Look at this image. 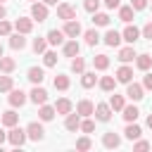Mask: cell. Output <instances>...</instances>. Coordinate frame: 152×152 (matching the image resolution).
Wrapping results in <instances>:
<instances>
[{
	"instance_id": "cell-1",
	"label": "cell",
	"mask_w": 152,
	"mask_h": 152,
	"mask_svg": "<svg viewBox=\"0 0 152 152\" xmlns=\"http://www.w3.org/2000/svg\"><path fill=\"white\" fill-rule=\"evenodd\" d=\"M7 140H10L14 147H21V145L26 142V131H24V128L12 126V128H10V133H7Z\"/></svg>"
},
{
	"instance_id": "cell-2",
	"label": "cell",
	"mask_w": 152,
	"mask_h": 152,
	"mask_svg": "<svg viewBox=\"0 0 152 152\" xmlns=\"http://www.w3.org/2000/svg\"><path fill=\"white\" fill-rule=\"evenodd\" d=\"M26 138H31V140H43L45 138V131H43V126L38 124V121H31L28 126H26Z\"/></svg>"
},
{
	"instance_id": "cell-3",
	"label": "cell",
	"mask_w": 152,
	"mask_h": 152,
	"mask_svg": "<svg viewBox=\"0 0 152 152\" xmlns=\"http://www.w3.org/2000/svg\"><path fill=\"white\" fill-rule=\"evenodd\" d=\"M31 17L40 24V21H45L48 19V5L45 2H33L31 5Z\"/></svg>"
},
{
	"instance_id": "cell-4",
	"label": "cell",
	"mask_w": 152,
	"mask_h": 152,
	"mask_svg": "<svg viewBox=\"0 0 152 152\" xmlns=\"http://www.w3.org/2000/svg\"><path fill=\"white\" fill-rule=\"evenodd\" d=\"M126 86H128V88H126V95H128L133 102H140V100L145 97V95H142V93H145V88H142L140 83H133V81H131V83H126Z\"/></svg>"
},
{
	"instance_id": "cell-5",
	"label": "cell",
	"mask_w": 152,
	"mask_h": 152,
	"mask_svg": "<svg viewBox=\"0 0 152 152\" xmlns=\"http://www.w3.org/2000/svg\"><path fill=\"white\" fill-rule=\"evenodd\" d=\"M57 17H59V19H64V21L76 19V10H74L69 2H62V5H57Z\"/></svg>"
},
{
	"instance_id": "cell-6",
	"label": "cell",
	"mask_w": 152,
	"mask_h": 152,
	"mask_svg": "<svg viewBox=\"0 0 152 152\" xmlns=\"http://www.w3.org/2000/svg\"><path fill=\"white\" fill-rule=\"evenodd\" d=\"M93 114L97 116V121H109V119H112V107H109V102H100Z\"/></svg>"
},
{
	"instance_id": "cell-7",
	"label": "cell",
	"mask_w": 152,
	"mask_h": 152,
	"mask_svg": "<svg viewBox=\"0 0 152 152\" xmlns=\"http://www.w3.org/2000/svg\"><path fill=\"white\" fill-rule=\"evenodd\" d=\"M14 28L19 31V33H31L33 31V19H28V17H19L17 21H14Z\"/></svg>"
},
{
	"instance_id": "cell-8",
	"label": "cell",
	"mask_w": 152,
	"mask_h": 152,
	"mask_svg": "<svg viewBox=\"0 0 152 152\" xmlns=\"http://www.w3.org/2000/svg\"><path fill=\"white\" fill-rule=\"evenodd\" d=\"M64 36H69V38H76V36H81V24L76 21V19H69V21H64Z\"/></svg>"
},
{
	"instance_id": "cell-9",
	"label": "cell",
	"mask_w": 152,
	"mask_h": 152,
	"mask_svg": "<svg viewBox=\"0 0 152 152\" xmlns=\"http://www.w3.org/2000/svg\"><path fill=\"white\" fill-rule=\"evenodd\" d=\"M7 102H10L12 107H21V104L26 102V93H24L21 88H19V90H14V88H12V90H10V97H7Z\"/></svg>"
},
{
	"instance_id": "cell-10",
	"label": "cell",
	"mask_w": 152,
	"mask_h": 152,
	"mask_svg": "<svg viewBox=\"0 0 152 152\" xmlns=\"http://www.w3.org/2000/svg\"><path fill=\"white\" fill-rule=\"evenodd\" d=\"M78 126H81V114H78V112H76V114L69 112L66 119H64V128H66V131H78Z\"/></svg>"
},
{
	"instance_id": "cell-11",
	"label": "cell",
	"mask_w": 152,
	"mask_h": 152,
	"mask_svg": "<svg viewBox=\"0 0 152 152\" xmlns=\"http://www.w3.org/2000/svg\"><path fill=\"white\" fill-rule=\"evenodd\" d=\"M31 102H36V104H45V102H48V90L40 88V86H36V88L31 90Z\"/></svg>"
},
{
	"instance_id": "cell-12",
	"label": "cell",
	"mask_w": 152,
	"mask_h": 152,
	"mask_svg": "<svg viewBox=\"0 0 152 152\" xmlns=\"http://www.w3.org/2000/svg\"><path fill=\"white\" fill-rule=\"evenodd\" d=\"M121 38H124L126 43H131V45H133V43L140 38V28H135V26H126V28H124V33H121Z\"/></svg>"
},
{
	"instance_id": "cell-13",
	"label": "cell",
	"mask_w": 152,
	"mask_h": 152,
	"mask_svg": "<svg viewBox=\"0 0 152 152\" xmlns=\"http://www.w3.org/2000/svg\"><path fill=\"white\" fill-rule=\"evenodd\" d=\"M24 45H26V38H24V33H10V48L12 50H24Z\"/></svg>"
},
{
	"instance_id": "cell-14",
	"label": "cell",
	"mask_w": 152,
	"mask_h": 152,
	"mask_svg": "<svg viewBox=\"0 0 152 152\" xmlns=\"http://www.w3.org/2000/svg\"><path fill=\"white\" fill-rule=\"evenodd\" d=\"M116 81L119 83H131L133 81V69L131 66H119L116 69Z\"/></svg>"
},
{
	"instance_id": "cell-15",
	"label": "cell",
	"mask_w": 152,
	"mask_h": 152,
	"mask_svg": "<svg viewBox=\"0 0 152 152\" xmlns=\"http://www.w3.org/2000/svg\"><path fill=\"white\" fill-rule=\"evenodd\" d=\"M26 78H28L31 83H36V86H38V83H43V78H45V71H43L40 66H31V69H28V76H26Z\"/></svg>"
},
{
	"instance_id": "cell-16",
	"label": "cell",
	"mask_w": 152,
	"mask_h": 152,
	"mask_svg": "<svg viewBox=\"0 0 152 152\" xmlns=\"http://www.w3.org/2000/svg\"><path fill=\"white\" fill-rule=\"evenodd\" d=\"M71 109H74V104H71V100H66V97H62V100L55 102V112H57V114H64V116H66Z\"/></svg>"
},
{
	"instance_id": "cell-17",
	"label": "cell",
	"mask_w": 152,
	"mask_h": 152,
	"mask_svg": "<svg viewBox=\"0 0 152 152\" xmlns=\"http://www.w3.org/2000/svg\"><path fill=\"white\" fill-rule=\"evenodd\" d=\"M76 112H78L81 116H90V114L95 112V104H93L90 100H81V102L76 104Z\"/></svg>"
},
{
	"instance_id": "cell-18",
	"label": "cell",
	"mask_w": 152,
	"mask_h": 152,
	"mask_svg": "<svg viewBox=\"0 0 152 152\" xmlns=\"http://www.w3.org/2000/svg\"><path fill=\"white\" fill-rule=\"evenodd\" d=\"M102 145H104V147H109V150H112V147H119V145H121V138H119L116 133H112V131H109V133H104V135H102Z\"/></svg>"
},
{
	"instance_id": "cell-19",
	"label": "cell",
	"mask_w": 152,
	"mask_h": 152,
	"mask_svg": "<svg viewBox=\"0 0 152 152\" xmlns=\"http://www.w3.org/2000/svg\"><path fill=\"white\" fill-rule=\"evenodd\" d=\"M104 43H107L109 48H116V45L121 43V33H119V31H114V28H109V31L104 33Z\"/></svg>"
},
{
	"instance_id": "cell-20",
	"label": "cell",
	"mask_w": 152,
	"mask_h": 152,
	"mask_svg": "<svg viewBox=\"0 0 152 152\" xmlns=\"http://www.w3.org/2000/svg\"><path fill=\"white\" fill-rule=\"evenodd\" d=\"M55 107H50V104H40V109H38V116H40V121H52L55 119Z\"/></svg>"
},
{
	"instance_id": "cell-21",
	"label": "cell",
	"mask_w": 152,
	"mask_h": 152,
	"mask_svg": "<svg viewBox=\"0 0 152 152\" xmlns=\"http://www.w3.org/2000/svg\"><path fill=\"white\" fill-rule=\"evenodd\" d=\"M135 59V50H133V45H128V48H121L119 50V62H133Z\"/></svg>"
},
{
	"instance_id": "cell-22",
	"label": "cell",
	"mask_w": 152,
	"mask_h": 152,
	"mask_svg": "<svg viewBox=\"0 0 152 152\" xmlns=\"http://www.w3.org/2000/svg\"><path fill=\"white\" fill-rule=\"evenodd\" d=\"M135 66H138L140 71H147V69L152 66V57H150V55H135Z\"/></svg>"
},
{
	"instance_id": "cell-23",
	"label": "cell",
	"mask_w": 152,
	"mask_h": 152,
	"mask_svg": "<svg viewBox=\"0 0 152 152\" xmlns=\"http://www.w3.org/2000/svg\"><path fill=\"white\" fill-rule=\"evenodd\" d=\"M17 121H19V114H17L14 109H7V112L2 114V124H5L7 128H12V126H17Z\"/></svg>"
},
{
	"instance_id": "cell-24",
	"label": "cell",
	"mask_w": 152,
	"mask_h": 152,
	"mask_svg": "<svg viewBox=\"0 0 152 152\" xmlns=\"http://www.w3.org/2000/svg\"><path fill=\"white\" fill-rule=\"evenodd\" d=\"M14 69H17V62L12 57H0V71L2 74H12Z\"/></svg>"
},
{
	"instance_id": "cell-25",
	"label": "cell",
	"mask_w": 152,
	"mask_h": 152,
	"mask_svg": "<svg viewBox=\"0 0 152 152\" xmlns=\"http://www.w3.org/2000/svg\"><path fill=\"white\" fill-rule=\"evenodd\" d=\"M78 52H81V45L76 43V38L69 40V43H64V55H66V57H76Z\"/></svg>"
},
{
	"instance_id": "cell-26",
	"label": "cell",
	"mask_w": 152,
	"mask_h": 152,
	"mask_svg": "<svg viewBox=\"0 0 152 152\" xmlns=\"http://www.w3.org/2000/svg\"><path fill=\"white\" fill-rule=\"evenodd\" d=\"M100 88H102L104 93H112V90L116 88V78H114V76H102V78H100Z\"/></svg>"
},
{
	"instance_id": "cell-27",
	"label": "cell",
	"mask_w": 152,
	"mask_h": 152,
	"mask_svg": "<svg viewBox=\"0 0 152 152\" xmlns=\"http://www.w3.org/2000/svg\"><path fill=\"white\" fill-rule=\"evenodd\" d=\"M48 43H50V45H59V43H64V31L52 28V31L48 33Z\"/></svg>"
},
{
	"instance_id": "cell-28",
	"label": "cell",
	"mask_w": 152,
	"mask_h": 152,
	"mask_svg": "<svg viewBox=\"0 0 152 152\" xmlns=\"http://www.w3.org/2000/svg\"><path fill=\"white\" fill-rule=\"evenodd\" d=\"M93 64H95L97 71H104V69L109 66V57H107V55H95V57H93Z\"/></svg>"
},
{
	"instance_id": "cell-29",
	"label": "cell",
	"mask_w": 152,
	"mask_h": 152,
	"mask_svg": "<svg viewBox=\"0 0 152 152\" xmlns=\"http://www.w3.org/2000/svg\"><path fill=\"white\" fill-rule=\"evenodd\" d=\"M121 112H124V119H126L128 124H131V121H135V119H138V114H140V112H138V107H133V104H128V107L124 104V109H121Z\"/></svg>"
},
{
	"instance_id": "cell-30",
	"label": "cell",
	"mask_w": 152,
	"mask_h": 152,
	"mask_svg": "<svg viewBox=\"0 0 152 152\" xmlns=\"http://www.w3.org/2000/svg\"><path fill=\"white\" fill-rule=\"evenodd\" d=\"M124 133H126V138H128V140H138L142 131H140V126H135V124L131 121V124L126 126V131H124Z\"/></svg>"
},
{
	"instance_id": "cell-31",
	"label": "cell",
	"mask_w": 152,
	"mask_h": 152,
	"mask_svg": "<svg viewBox=\"0 0 152 152\" xmlns=\"http://www.w3.org/2000/svg\"><path fill=\"white\" fill-rule=\"evenodd\" d=\"M119 19H121V21H126V24H131V21H133V7H131V5L119 7Z\"/></svg>"
},
{
	"instance_id": "cell-32",
	"label": "cell",
	"mask_w": 152,
	"mask_h": 152,
	"mask_svg": "<svg viewBox=\"0 0 152 152\" xmlns=\"http://www.w3.org/2000/svg\"><path fill=\"white\" fill-rule=\"evenodd\" d=\"M124 104H126V102H124V95H116V93H114V95L109 97V107H112V112H114V109H116V112H121V109H124Z\"/></svg>"
},
{
	"instance_id": "cell-33",
	"label": "cell",
	"mask_w": 152,
	"mask_h": 152,
	"mask_svg": "<svg viewBox=\"0 0 152 152\" xmlns=\"http://www.w3.org/2000/svg\"><path fill=\"white\" fill-rule=\"evenodd\" d=\"M52 83H55V88H57V90H66V88H69V76H64V74H57Z\"/></svg>"
},
{
	"instance_id": "cell-34",
	"label": "cell",
	"mask_w": 152,
	"mask_h": 152,
	"mask_svg": "<svg viewBox=\"0 0 152 152\" xmlns=\"http://www.w3.org/2000/svg\"><path fill=\"white\" fill-rule=\"evenodd\" d=\"M93 24L95 26H107L109 24V17L104 12H93Z\"/></svg>"
},
{
	"instance_id": "cell-35",
	"label": "cell",
	"mask_w": 152,
	"mask_h": 152,
	"mask_svg": "<svg viewBox=\"0 0 152 152\" xmlns=\"http://www.w3.org/2000/svg\"><path fill=\"white\" fill-rule=\"evenodd\" d=\"M83 36H86V43H88V45H97V43H100V33H97L95 28H90V31H86Z\"/></svg>"
},
{
	"instance_id": "cell-36",
	"label": "cell",
	"mask_w": 152,
	"mask_h": 152,
	"mask_svg": "<svg viewBox=\"0 0 152 152\" xmlns=\"http://www.w3.org/2000/svg\"><path fill=\"white\" fill-rule=\"evenodd\" d=\"M95 81H97L95 74H83V76H81V86H83V88H93Z\"/></svg>"
},
{
	"instance_id": "cell-37",
	"label": "cell",
	"mask_w": 152,
	"mask_h": 152,
	"mask_svg": "<svg viewBox=\"0 0 152 152\" xmlns=\"http://www.w3.org/2000/svg\"><path fill=\"white\" fill-rule=\"evenodd\" d=\"M45 48H48V38H36L33 40V52H45Z\"/></svg>"
},
{
	"instance_id": "cell-38",
	"label": "cell",
	"mask_w": 152,
	"mask_h": 152,
	"mask_svg": "<svg viewBox=\"0 0 152 152\" xmlns=\"http://www.w3.org/2000/svg\"><path fill=\"white\" fill-rule=\"evenodd\" d=\"M83 66H86V62L76 55L74 59H71V71H76V74H83Z\"/></svg>"
},
{
	"instance_id": "cell-39",
	"label": "cell",
	"mask_w": 152,
	"mask_h": 152,
	"mask_svg": "<svg viewBox=\"0 0 152 152\" xmlns=\"http://www.w3.org/2000/svg\"><path fill=\"white\" fill-rule=\"evenodd\" d=\"M43 64L45 66H55L57 64V52H45L43 55Z\"/></svg>"
},
{
	"instance_id": "cell-40",
	"label": "cell",
	"mask_w": 152,
	"mask_h": 152,
	"mask_svg": "<svg viewBox=\"0 0 152 152\" xmlns=\"http://www.w3.org/2000/svg\"><path fill=\"white\" fill-rule=\"evenodd\" d=\"M90 147H93L90 138H86V135H83V138H78V140H76V150H83V152H86V150H90Z\"/></svg>"
},
{
	"instance_id": "cell-41",
	"label": "cell",
	"mask_w": 152,
	"mask_h": 152,
	"mask_svg": "<svg viewBox=\"0 0 152 152\" xmlns=\"http://www.w3.org/2000/svg\"><path fill=\"white\" fill-rule=\"evenodd\" d=\"M12 90V76H0V93Z\"/></svg>"
},
{
	"instance_id": "cell-42",
	"label": "cell",
	"mask_w": 152,
	"mask_h": 152,
	"mask_svg": "<svg viewBox=\"0 0 152 152\" xmlns=\"http://www.w3.org/2000/svg\"><path fill=\"white\" fill-rule=\"evenodd\" d=\"M78 128H81L83 133H93V131H95V124H93V121H90V119L86 116V119L81 121V126H78Z\"/></svg>"
},
{
	"instance_id": "cell-43",
	"label": "cell",
	"mask_w": 152,
	"mask_h": 152,
	"mask_svg": "<svg viewBox=\"0 0 152 152\" xmlns=\"http://www.w3.org/2000/svg\"><path fill=\"white\" fill-rule=\"evenodd\" d=\"M83 7H86L90 14H93V12H97V7H100V0H86V2H83Z\"/></svg>"
},
{
	"instance_id": "cell-44",
	"label": "cell",
	"mask_w": 152,
	"mask_h": 152,
	"mask_svg": "<svg viewBox=\"0 0 152 152\" xmlns=\"http://www.w3.org/2000/svg\"><path fill=\"white\" fill-rule=\"evenodd\" d=\"M10 33H12V24L0 19V36H10Z\"/></svg>"
},
{
	"instance_id": "cell-45",
	"label": "cell",
	"mask_w": 152,
	"mask_h": 152,
	"mask_svg": "<svg viewBox=\"0 0 152 152\" xmlns=\"http://www.w3.org/2000/svg\"><path fill=\"white\" fill-rule=\"evenodd\" d=\"M140 33H142V38H147V40H152V21H147V24L142 26V31H140Z\"/></svg>"
},
{
	"instance_id": "cell-46",
	"label": "cell",
	"mask_w": 152,
	"mask_h": 152,
	"mask_svg": "<svg viewBox=\"0 0 152 152\" xmlns=\"http://www.w3.org/2000/svg\"><path fill=\"white\" fill-rule=\"evenodd\" d=\"M131 7L133 10H145L147 7V0H131Z\"/></svg>"
},
{
	"instance_id": "cell-47",
	"label": "cell",
	"mask_w": 152,
	"mask_h": 152,
	"mask_svg": "<svg viewBox=\"0 0 152 152\" xmlns=\"http://www.w3.org/2000/svg\"><path fill=\"white\" fill-rule=\"evenodd\" d=\"M119 5H121V0H104L107 10H119Z\"/></svg>"
},
{
	"instance_id": "cell-48",
	"label": "cell",
	"mask_w": 152,
	"mask_h": 152,
	"mask_svg": "<svg viewBox=\"0 0 152 152\" xmlns=\"http://www.w3.org/2000/svg\"><path fill=\"white\" fill-rule=\"evenodd\" d=\"M142 88H147V90H152V74H147V76L142 78Z\"/></svg>"
},
{
	"instance_id": "cell-49",
	"label": "cell",
	"mask_w": 152,
	"mask_h": 152,
	"mask_svg": "<svg viewBox=\"0 0 152 152\" xmlns=\"http://www.w3.org/2000/svg\"><path fill=\"white\" fill-rule=\"evenodd\" d=\"M135 150H150V142L147 140H138L135 142Z\"/></svg>"
},
{
	"instance_id": "cell-50",
	"label": "cell",
	"mask_w": 152,
	"mask_h": 152,
	"mask_svg": "<svg viewBox=\"0 0 152 152\" xmlns=\"http://www.w3.org/2000/svg\"><path fill=\"white\" fill-rule=\"evenodd\" d=\"M5 140H7V133H5V131H0V145H2Z\"/></svg>"
},
{
	"instance_id": "cell-51",
	"label": "cell",
	"mask_w": 152,
	"mask_h": 152,
	"mask_svg": "<svg viewBox=\"0 0 152 152\" xmlns=\"http://www.w3.org/2000/svg\"><path fill=\"white\" fill-rule=\"evenodd\" d=\"M5 14H7V10L2 7V2H0V19H5Z\"/></svg>"
},
{
	"instance_id": "cell-52",
	"label": "cell",
	"mask_w": 152,
	"mask_h": 152,
	"mask_svg": "<svg viewBox=\"0 0 152 152\" xmlns=\"http://www.w3.org/2000/svg\"><path fill=\"white\" fill-rule=\"evenodd\" d=\"M147 128H152V114L147 116Z\"/></svg>"
},
{
	"instance_id": "cell-53",
	"label": "cell",
	"mask_w": 152,
	"mask_h": 152,
	"mask_svg": "<svg viewBox=\"0 0 152 152\" xmlns=\"http://www.w3.org/2000/svg\"><path fill=\"white\" fill-rule=\"evenodd\" d=\"M45 5H57V0H43Z\"/></svg>"
},
{
	"instance_id": "cell-54",
	"label": "cell",
	"mask_w": 152,
	"mask_h": 152,
	"mask_svg": "<svg viewBox=\"0 0 152 152\" xmlns=\"http://www.w3.org/2000/svg\"><path fill=\"white\" fill-rule=\"evenodd\" d=\"M0 57H2V45H0Z\"/></svg>"
},
{
	"instance_id": "cell-55",
	"label": "cell",
	"mask_w": 152,
	"mask_h": 152,
	"mask_svg": "<svg viewBox=\"0 0 152 152\" xmlns=\"http://www.w3.org/2000/svg\"><path fill=\"white\" fill-rule=\"evenodd\" d=\"M0 2H2V0H0Z\"/></svg>"
}]
</instances>
